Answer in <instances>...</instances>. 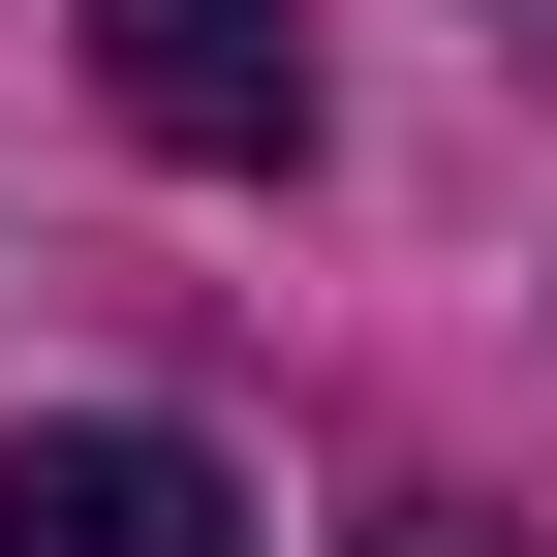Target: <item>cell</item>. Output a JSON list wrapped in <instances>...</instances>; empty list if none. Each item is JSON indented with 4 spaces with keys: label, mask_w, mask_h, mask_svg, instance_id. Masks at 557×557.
<instances>
[{
    "label": "cell",
    "mask_w": 557,
    "mask_h": 557,
    "mask_svg": "<svg viewBox=\"0 0 557 557\" xmlns=\"http://www.w3.org/2000/svg\"><path fill=\"white\" fill-rule=\"evenodd\" d=\"M94 94L156 124V156L278 186V156H310V0H94Z\"/></svg>",
    "instance_id": "cell-1"
},
{
    "label": "cell",
    "mask_w": 557,
    "mask_h": 557,
    "mask_svg": "<svg viewBox=\"0 0 557 557\" xmlns=\"http://www.w3.org/2000/svg\"><path fill=\"white\" fill-rule=\"evenodd\" d=\"M0 557H248V496H218V434L94 403V434H32V465H0Z\"/></svg>",
    "instance_id": "cell-2"
},
{
    "label": "cell",
    "mask_w": 557,
    "mask_h": 557,
    "mask_svg": "<svg viewBox=\"0 0 557 557\" xmlns=\"http://www.w3.org/2000/svg\"><path fill=\"white\" fill-rule=\"evenodd\" d=\"M372 557H527V527H465V496H434V527H372Z\"/></svg>",
    "instance_id": "cell-3"
}]
</instances>
